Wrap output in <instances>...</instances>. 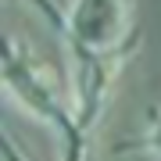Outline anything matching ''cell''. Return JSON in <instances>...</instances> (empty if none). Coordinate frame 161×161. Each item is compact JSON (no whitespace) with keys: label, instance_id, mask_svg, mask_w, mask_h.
<instances>
[{"label":"cell","instance_id":"cell-1","mask_svg":"<svg viewBox=\"0 0 161 161\" xmlns=\"http://www.w3.org/2000/svg\"><path fill=\"white\" fill-rule=\"evenodd\" d=\"M4 93L32 122H40L58 136L64 161H86L90 132L75 115L72 93H61L54 68L43 58H36L32 47H25L18 36L4 40Z\"/></svg>","mask_w":161,"mask_h":161},{"label":"cell","instance_id":"cell-2","mask_svg":"<svg viewBox=\"0 0 161 161\" xmlns=\"http://www.w3.org/2000/svg\"><path fill=\"white\" fill-rule=\"evenodd\" d=\"M50 25L64 47V58H68V93L75 100V115H79L82 129L93 136V129L100 125L104 111H108L111 97H115L118 75L125 68L129 54L140 47V36L115 47V50H97V47L82 43L75 32H68L61 22H50Z\"/></svg>","mask_w":161,"mask_h":161},{"label":"cell","instance_id":"cell-3","mask_svg":"<svg viewBox=\"0 0 161 161\" xmlns=\"http://www.w3.org/2000/svg\"><path fill=\"white\" fill-rule=\"evenodd\" d=\"M36 7L47 14V22H61L97 50H115L140 36V29L132 25L129 0H72L68 11H58L50 0H36Z\"/></svg>","mask_w":161,"mask_h":161},{"label":"cell","instance_id":"cell-4","mask_svg":"<svg viewBox=\"0 0 161 161\" xmlns=\"http://www.w3.org/2000/svg\"><path fill=\"white\" fill-rule=\"evenodd\" d=\"M140 150H147L150 158H158V161H161V108L150 111V122H147V129H143Z\"/></svg>","mask_w":161,"mask_h":161},{"label":"cell","instance_id":"cell-5","mask_svg":"<svg viewBox=\"0 0 161 161\" xmlns=\"http://www.w3.org/2000/svg\"><path fill=\"white\" fill-rule=\"evenodd\" d=\"M4 158H7V161H29L22 150H18V143H14L11 136H4Z\"/></svg>","mask_w":161,"mask_h":161}]
</instances>
